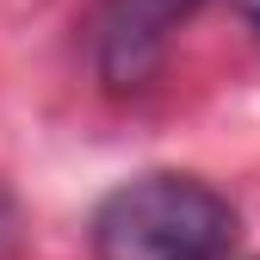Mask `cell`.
Here are the masks:
<instances>
[{
	"label": "cell",
	"instance_id": "obj_1",
	"mask_svg": "<svg viewBox=\"0 0 260 260\" xmlns=\"http://www.w3.org/2000/svg\"><path fill=\"white\" fill-rule=\"evenodd\" d=\"M236 205L192 174H143L93 217L100 260H230Z\"/></svg>",
	"mask_w": 260,
	"mask_h": 260
},
{
	"label": "cell",
	"instance_id": "obj_2",
	"mask_svg": "<svg viewBox=\"0 0 260 260\" xmlns=\"http://www.w3.org/2000/svg\"><path fill=\"white\" fill-rule=\"evenodd\" d=\"M199 0H106L93 19V69L112 93H137L168 56L174 25Z\"/></svg>",
	"mask_w": 260,
	"mask_h": 260
},
{
	"label": "cell",
	"instance_id": "obj_3",
	"mask_svg": "<svg viewBox=\"0 0 260 260\" xmlns=\"http://www.w3.org/2000/svg\"><path fill=\"white\" fill-rule=\"evenodd\" d=\"M13 248H19V205L0 192V260H13Z\"/></svg>",
	"mask_w": 260,
	"mask_h": 260
},
{
	"label": "cell",
	"instance_id": "obj_4",
	"mask_svg": "<svg viewBox=\"0 0 260 260\" xmlns=\"http://www.w3.org/2000/svg\"><path fill=\"white\" fill-rule=\"evenodd\" d=\"M230 7H236V13H242V19H248L254 31H260V0H230Z\"/></svg>",
	"mask_w": 260,
	"mask_h": 260
}]
</instances>
